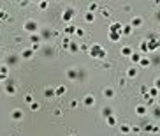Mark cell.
<instances>
[{"mask_svg":"<svg viewBox=\"0 0 160 136\" xmlns=\"http://www.w3.org/2000/svg\"><path fill=\"white\" fill-rule=\"evenodd\" d=\"M97 11H99V4H97V2H92V4L88 6V12H93L95 14Z\"/></svg>","mask_w":160,"mask_h":136,"instance_id":"ab89813d","label":"cell"},{"mask_svg":"<svg viewBox=\"0 0 160 136\" xmlns=\"http://www.w3.org/2000/svg\"><path fill=\"white\" fill-rule=\"evenodd\" d=\"M2 11H4V9H2V7H0V12H2Z\"/></svg>","mask_w":160,"mask_h":136,"instance_id":"be15d7a7","label":"cell"},{"mask_svg":"<svg viewBox=\"0 0 160 136\" xmlns=\"http://www.w3.org/2000/svg\"><path fill=\"white\" fill-rule=\"evenodd\" d=\"M151 64H153V62H151V59H148V57H143V59H141V62H139V65H137V67L148 69V67H151Z\"/></svg>","mask_w":160,"mask_h":136,"instance_id":"7402d4cb","label":"cell"},{"mask_svg":"<svg viewBox=\"0 0 160 136\" xmlns=\"http://www.w3.org/2000/svg\"><path fill=\"white\" fill-rule=\"evenodd\" d=\"M77 106H79V101H77V99H72V101H71V108L76 110Z\"/></svg>","mask_w":160,"mask_h":136,"instance_id":"f907efd6","label":"cell"},{"mask_svg":"<svg viewBox=\"0 0 160 136\" xmlns=\"http://www.w3.org/2000/svg\"><path fill=\"white\" fill-rule=\"evenodd\" d=\"M102 96H104V99H115L116 90L113 87H104L102 88Z\"/></svg>","mask_w":160,"mask_h":136,"instance_id":"8fae6325","label":"cell"},{"mask_svg":"<svg viewBox=\"0 0 160 136\" xmlns=\"http://www.w3.org/2000/svg\"><path fill=\"white\" fill-rule=\"evenodd\" d=\"M153 87H155V88H158V90H160V76H157V78L153 80Z\"/></svg>","mask_w":160,"mask_h":136,"instance_id":"c3c4849f","label":"cell"},{"mask_svg":"<svg viewBox=\"0 0 160 136\" xmlns=\"http://www.w3.org/2000/svg\"><path fill=\"white\" fill-rule=\"evenodd\" d=\"M148 94H149V97L157 99V97L160 96V90H158V88H155L153 85H151V87H149V90H148Z\"/></svg>","mask_w":160,"mask_h":136,"instance_id":"f546056e","label":"cell"},{"mask_svg":"<svg viewBox=\"0 0 160 136\" xmlns=\"http://www.w3.org/2000/svg\"><path fill=\"white\" fill-rule=\"evenodd\" d=\"M74 37H84V30L81 27L76 28V34H74Z\"/></svg>","mask_w":160,"mask_h":136,"instance_id":"ee69618b","label":"cell"},{"mask_svg":"<svg viewBox=\"0 0 160 136\" xmlns=\"http://www.w3.org/2000/svg\"><path fill=\"white\" fill-rule=\"evenodd\" d=\"M25 103H28V104L33 103V96H32V94H25Z\"/></svg>","mask_w":160,"mask_h":136,"instance_id":"bcb514c9","label":"cell"},{"mask_svg":"<svg viewBox=\"0 0 160 136\" xmlns=\"http://www.w3.org/2000/svg\"><path fill=\"white\" fill-rule=\"evenodd\" d=\"M53 113H55V117H62V110H55Z\"/></svg>","mask_w":160,"mask_h":136,"instance_id":"680465c9","label":"cell"},{"mask_svg":"<svg viewBox=\"0 0 160 136\" xmlns=\"http://www.w3.org/2000/svg\"><path fill=\"white\" fill-rule=\"evenodd\" d=\"M0 67H2V64H0Z\"/></svg>","mask_w":160,"mask_h":136,"instance_id":"03108f58","label":"cell"},{"mask_svg":"<svg viewBox=\"0 0 160 136\" xmlns=\"http://www.w3.org/2000/svg\"><path fill=\"white\" fill-rule=\"evenodd\" d=\"M67 136H76V133H69V134H67Z\"/></svg>","mask_w":160,"mask_h":136,"instance_id":"6125c7cd","label":"cell"},{"mask_svg":"<svg viewBox=\"0 0 160 136\" xmlns=\"http://www.w3.org/2000/svg\"><path fill=\"white\" fill-rule=\"evenodd\" d=\"M32 49H33V51H39V49H41V43H39V44H32Z\"/></svg>","mask_w":160,"mask_h":136,"instance_id":"11a10c76","label":"cell"},{"mask_svg":"<svg viewBox=\"0 0 160 136\" xmlns=\"http://www.w3.org/2000/svg\"><path fill=\"white\" fill-rule=\"evenodd\" d=\"M155 18H157V20H160V11H157V12H155Z\"/></svg>","mask_w":160,"mask_h":136,"instance_id":"91938a15","label":"cell"},{"mask_svg":"<svg viewBox=\"0 0 160 136\" xmlns=\"http://www.w3.org/2000/svg\"><path fill=\"white\" fill-rule=\"evenodd\" d=\"M76 25L74 23H71V25H65L63 27V34H65L67 37H74V34H76Z\"/></svg>","mask_w":160,"mask_h":136,"instance_id":"7c38bea8","label":"cell"},{"mask_svg":"<svg viewBox=\"0 0 160 136\" xmlns=\"http://www.w3.org/2000/svg\"><path fill=\"white\" fill-rule=\"evenodd\" d=\"M157 104H158V106H160V96H158V97H157Z\"/></svg>","mask_w":160,"mask_h":136,"instance_id":"94428289","label":"cell"},{"mask_svg":"<svg viewBox=\"0 0 160 136\" xmlns=\"http://www.w3.org/2000/svg\"><path fill=\"white\" fill-rule=\"evenodd\" d=\"M33 55H35V51H33L32 48H25L19 51V57H21V60H32Z\"/></svg>","mask_w":160,"mask_h":136,"instance_id":"ba28073f","label":"cell"},{"mask_svg":"<svg viewBox=\"0 0 160 136\" xmlns=\"http://www.w3.org/2000/svg\"><path fill=\"white\" fill-rule=\"evenodd\" d=\"M76 14H77V11L74 9V7H65V9L62 11V21L67 23V25H71V23L74 21Z\"/></svg>","mask_w":160,"mask_h":136,"instance_id":"3957f363","label":"cell"},{"mask_svg":"<svg viewBox=\"0 0 160 136\" xmlns=\"http://www.w3.org/2000/svg\"><path fill=\"white\" fill-rule=\"evenodd\" d=\"M30 110H32V111H39V110H41V104H39L37 101H33V103L30 104Z\"/></svg>","mask_w":160,"mask_h":136,"instance_id":"f6af8a7d","label":"cell"},{"mask_svg":"<svg viewBox=\"0 0 160 136\" xmlns=\"http://www.w3.org/2000/svg\"><path fill=\"white\" fill-rule=\"evenodd\" d=\"M136 115L137 117H146L148 115V106L146 104H137L136 106Z\"/></svg>","mask_w":160,"mask_h":136,"instance_id":"4fadbf2b","label":"cell"},{"mask_svg":"<svg viewBox=\"0 0 160 136\" xmlns=\"http://www.w3.org/2000/svg\"><path fill=\"white\" fill-rule=\"evenodd\" d=\"M143 57H144V55L141 53V51H134V53L130 55V62H132V65H139V62H141Z\"/></svg>","mask_w":160,"mask_h":136,"instance_id":"2e32d148","label":"cell"},{"mask_svg":"<svg viewBox=\"0 0 160 136\" xmlns=\"http://www.w3.org/2000/svg\"><path fill=\"white\" fill-rule=\"evenodd\" d=\"M120 53H122L123 57H128V59H130V55L134 53V49H132V46H123V48H122V51H120Z\"/></svg>","mask_w":160,"mask_h":136,"instance_id":"4316f807","label":"cell"},{"mask_svg":"<svg viewBox=\"0 0 160 136\" xmlns=\"http://www.w3.org/2000/svg\"><path fill=\"white\" fill-rule=\"evenodd\" d=\"M37 7H39V11H46V9L50 7V2H48V0H41L37 4Z\"/></svg>","mask_w":160,"mask_h":136,"instance_id":"e575fe53","label":"cell"},{"mask_svg":"<svg viewBox=\"0 0 160 136\" xmlns=\"http://www.w3.org/2000/svg\"><path fill=\"white\" fill-rule=\"evenodd\" d=\"M0 20H2V21H7V20H11V14L7 11H2L0 12Z\"/></svg>","mask_w":160,"mask_h":136,"instance_id":"b9f144b4","label":"cell"},{"mask_svg":"<svg viewBox=\"0 0 160 136\" xmlns=\"http://www.w3.org/2000/svg\"><path fill=\"white\" fill-rule=\"evenodd\" d=\"M151 133H155V134H158V133H160V125L157 124V122L153 124V131H151Z\"/></svg>","mask_w":160,"mask_h":136,"instance_id":"f5cc1de1","label":"cell"},{"mask_svg":"<svg viewBox=\"0 0 160 136\" xmlns=\"http://www.w3.org/2000/svg\"><path fill=\"white\" fill-rule=\"evenodd\" d=\"M128 25L136 30V28H141L144 25V20H143V16H132L130 18V21H128Z\"/></svg>","mask_w":160,"mask_h":136,"instance_id":"8992f818","label":"cell"},{"mask_svg":"<svg viewBox=\"0 0 160 136\" xmlns=\"http://www.w3.org/2000/svg\"><path fill=\"white\" fill-rule=\"evenodd\" d=\"M122 28H123V23H120V21H111L109 23V32H120L122 34Z\"/></svg>","mask_w":160,"mask_h":136,"instance_id":"9a60e30c","label":"cell"},{"mask_svg":"<svg viewBox=\"0 0 160 136\" xmlns=\"http://www.w3.org/2000/svg\"><path fill=\"white\" fill-rule=\"evenodd\" d=\"M84 21H86V23H93L95 21V14L86 11V12H84Z\"/></svg>","mask_w":160,"mask_h":136,"instance_id":"836d02e7","label":"cell"},{"mask_svg":"<svg viewBox=\"0 0 160 136\" xmlns=\"http://www.w3.org/2000/svg\"><path fill=\"white\" fill-rule=\"evenodd\" d=\"M88 49H90L88 44H79V51H84V53H88Z\"/></svg>","mask_w":160,"mask_h":136,"instance_id":"7dc6e473","label":"cell"},{"mask_svg":"<svg viewBox=\"0 0 160 136\" xmlns=\"http://www.w3.org/2000/svg\"><path fill=\"white\" fill-rule=\"evenodd\" d=\"M11 136H16V134H11Z\"/></svg>","mask_w":160,"mask_h":136,"instance_id":"e7e4bbea","label":"cell"},{"mask_svg":"<svg viewBox=\"0 0 160 136\" xmlns=\"http://www.w3.org/2000/svg\"><path fill=\"white\" fill-rule=\"evenodd\" d=\"M44 57H48V59H53V57H55V49L51 48V46L44 48Z\"/></svg>","mask_w":160,"mask_h":136,"instance_id":"8d00e7d4","label":"cell"},{"mask_svg":"<svg viewBox=\"0 0 160 136\" xmlns=\"http://www.w3.org/2000/svg\"><path fill=\"white\" fill-rule=\"evenodd\" d=\"M65 80H69V82H77V69L76 67H69V69H67Z\"/></svg>","mask_w":160,"mask_h":136,"instance_id":"52a82bcc","label":"cell"},{"mask_svg":"<svg viewBox=\"0 0 160 136\" xmlns=\"http://www.w3.org/2000/svg\"><path fill=\"white\" fill-rule=\"evenodd\" d=\"M153 124H155V122H149V124H146V125H144V131L151 133V131H153Z\"/></svg>","mask_w":160,"mask_h":136,"instance_id":"681fc988","label":"cell"},{"mask_svg":"<svg viewBox=\"0 0 160 136\" xmlns=\"http://www.w3.org/2000/svg\"><path fill=\"white\" fill-rule=\"evenodd\" d=\"M151 115H153V120H155V122H160V106H158V104L153 108V113H151Z\"/></svg>","mask_w":160,"mask_h":136,"instance_id":"1f68e13d","label":"cell"},{"mask_svg":"<svg viewBox=\"0 0 160 136\" xmlns=\"http://www.w3.org/2000/svg\"><path fill=\"white\" fill-rule=\"evenodd\" d=\"M4 94L9 96V97H12V96H16L18 94V87L14 85V83H11V82H6V85H4Z\"/></svg>","mask_w":160,"mask_h":136,"instance_id":"5b68a950","label":"cell"},{"mask_svg":"<svg viewBox=\"0 0 160 136\" xmlns=\"http://www.w3.org/2000/svg\"><path fill=\"white\" fill-rule=\"evenodd\" d=\"M127 80L128 78H122V80L118 82V85H120V87H127Z\"/></svg>","mask_w":160,"mask_h":136,"instance_id":"db71d44e","label":"cell"},{"mask_svg":"<svg viewBox=\"0 0 160 136\" xmlns=\"http://www.w3.org/2000/svg\"><path fill=\"white\" fill-rule=\"evenodd\" d=\"M141 133V127L139 125H132V134H139Z\"/></svg>","mask_w":160,"mask_h":136,"instance_id":"816d5d0a","label":"cell"},{"mask_svg":"<svg viewBox=\"0 0 160 136\" xmlns=\"http://www.w3.org/2000/svg\"><path fill=\"white\" fill-rule=\"evenodd\" d=\"M118 129H120L122 134H130V133H132V125L130 124H120L118 125Z\"/></svg>","mask_w":160,"mask_h":136,"instance_id":"44dd1931","label":"cell"},{"mask_svg":"<svg viewBox=\"0 0 160 136\" xmlns=\"http://www.w3.org/2000/svg\"><path fill=\"white\" fill-rule=\"evenodd\" d=\"M106 57H107V49H106V48H102V51H100V53L97 55V60H104Z\"/></svg>","mask_w":160,"mask_h":136,"instance_id":"7bdbcfd3","label":"cell"},{"mask_svg":"<svg viewBox=\"0 0 160 136\" xmlns=\"http://www.w3.org/2000/svg\"><path fill=\"white\" fill-rule=\"evenodd\" d=\"M44 97H46V99L56 97V96H55V88H53V87H46V88H44Z\"/></svg>","mask_w":160,"mask_h":136,"instance_id":"cb8c5ba5","label":"cell"},{"mask_svg":"<svg viewBox=\"0 0 160 136\" xmlns=\"http://www.w3.org/2000/svg\"><path fill=\"white\" fill-rule=\"evenodd\" d=\"M72 41H74L72 37H63V39H62V48H63V49H69V46H71Z\"/></svg>","mask_w":160,"mask_h":136,"instance_id":"d6a6232c","label":"cell"},{"mask_svg":"<svg viewBox=\"0 0 160 136\" xmlns=\"http://www.w3.org/2000/svg\"><path fill=\"white\" fill-rule=\"evenodd\" d=\"M65 94H67V87H65V85H60V87L55 88V96H56V97H63Z\"/></svg>","mask_w":160,"mask_h":136,"instance_id":"603a6c76","label":"cell"},{"mask_svg":"<svg viewBox=\"0 0 160 136\" xmlns=\"http://www.w3.org/2000/svg\"><path fill=\"white\" fill-rule=\"evenodd\" d=\"M132 32H134V28L128 25V23H123V28H122V34L123 35H132Z\"/></svg>","mask_w":160,"mask_h":136,"instance_id":"d4e9b609","label":"cell"},{"mask_svg":"<svg viewBox=\"0 0 160 136\" xmlns=\"http://www.w3.org/2000/svg\"><path fill=\"white\" fill-rule=\"evenodd\" d=\"M53 32L55 30H51V28H41L39 35H41V39H50V37H53Z\"/></svg>","mask_w":160,"mask_h":136,"instance_id":"ac0fdd59","label":"cell"},{"mask_svg":"<svg viewBox=\"0 0 160 136\" xmlns=\"http://www.w3.org/2000/svg\"><path fill=\"white\" fill-rule=\"evenodd\" d=\"M107 37H109L111 43H118V41H122L123 35L120 32H109V34H107Z\"/></svg>","mask_w":160,"mask_h":136,"instance_id":"ffe728a7","label":"cell"},{"mask_svg":"<svg viewBox=\"0 0 160 136\" xmlns=\"http://www.w3.org/2000/svg\"><path fill=\"white\" fill-rule=\"evenodd\" d=\"M83 106H86V108H92V106H95V96L93 94H86L83 97Z\"/></svg>","mask_w":160,"mask_h":136,"instance_id":"30bf717a","label":"cell"},{"mask_svg":"<svg viewBox=\"0 0 160 136\" xmlns=\"http://www.w3.org/2000/svg\"><path fill=\"white\" fill-rule=\"evenodd\" d=\"M27 6H28L27 0H21V2H19V7H27Z\"/></svg>","mask_w":160,"mask_h":136,"instance_id":"6f0895ef","label":"cell"},{"mask_svg":"<svg viewBox=\"0 0 160 136\" xmlns=\"http://www.w3.org/2000/svg\"><path fill=\"white\" fill-rule=\"evenodd\" d=\"M113 115H115V110L111 108V106H104V108L100 110V117H102V119H107V117H113Z\"/></svg>","mask_w":160,"mask_h":136,"instance_id":"5bb4252c","label":"cell"},{"mask_svg":"<svg viewBox=\"0 0 160 136\" xmlns=\"http://www.w3.org/2000/svg\"><path fill=\"white\" fill-rule=\"evenodd\" d=\"M86 78H88L86 69H77V82H83V80H86Z\"/></svg>","mask_w":160,"mask_h":136,"instance_id":"484cf974","label":"cell"},{"mask_svg":"<svg viewBox=\"0 0 160 136\" xmlns=\"http://www.w3.org/2000/svg\"><path fill=\"white\" fill-rule=\"evenodd\" d=\"M23 30L27 34H39V30H41V25H39L37 20H27V21L23 23Z\"/></svg>","mask_w":160,"mask_h":136,"instance_id":"7a4b0ae2","label":"cell"},{"mask_svg":"<svg viewBox=\"0 0 160 136\" xmlns=\"http://www.w3.org/2000/svg\"><path fill=\"white\" fill-rule=\"evenodd\" d=\"M69 53H79V44L76 41H72L71 46H69Z\"/></svg>","mask_w":160,"mask_h":136,"instance_id":"4dcf8cb0","label":"cell"},{"mask_svg":"<svg viewBox=\"0 0 160 136\" xmlns=\"http://www.w3.org/2000/svg\"><path fill=\"white\" fill-rule=\"evenodd\" d=\"M148 90H149L148 85H141V88H139V94L144 97V96H148Z\"/></svg>","mask_w":160,"mask_h":136,"instance_id":"60d3db41","label":"cell"},{"mask_svg":"<svg viewBox=\"0 0 160 136\" xmlns=\"http://www.w3.org/2000/svg\"><path fill=\"white\" fill-rule=\"evenodd\" d=\"M144 41H146V44H148V51H149V53H155V51H158V49H160V35L149 34Z\"/></svg>","mask_w":160,"mask_h":136,"instance_id":"6da1fadb","label":"cell"},{"mask_svg":"<svg viewBox=\"0 0 160 136\" xmlns=\"http://www.w3.org/2000/svg\"><path fill=\"white\" fill-rule=\"evenodd\" d=\"M139 51H141V53H149L148 51V44H146V41H141V43H139Z\"/></svg>","mask_w":160,"mask_h":136,"instance_id":"74e56055","label":"cell"},{"mask_svg":"<svg viewBox=\"0 0 160 136\" xmlns=\"http://www.w3.org/2000/svg\"><path fill=\"white\" fill-rule=\"evenodd\" d=\"M144 104H146V106H148V108H149V106H155V104H157V99H153V97H149V94H148V96H144Z\"/></svg>","mask_w":160,"mask_h":136,"instance_id":"f1b7e54d","label":"cell"},{"mask_svg":"<svg viewBox=\"0 0 160 136\" xmlns=\"http://www.w3.org/2000/svg\"><path fill=\"white\" fill-rule=\"evenodd\" d=\"M106 124L109 125V127H116V125H118V120H116V115H113V117H107V119H106Z\"/></svg>","mask_w":160,"mask_h":136,"instance_id":"83f0119b","label":"cell"},{"mask_svg":"<svg viewBox=\"0 0 160 136\" xmlns=\"http://www.w3.org/2000/svg\"><path fill=\"white\" fill-rule=\"evenodd\" d=\"M111 62H104V64H102V67H104V69H111Z\"/></svg>","mask_w":160,"mask_h":136,"instance_id":"9f6ffc18","label":"cell"},{"mask_svg":"<svg viewBox=\"0 0 160 136\" xmlns=\"http://www.w3.org/2000/svg\"><path fill=\"white\" fill-rule=\"evenodd\" d=\"M102 51V46L100 44H97V43H93L92 46H90V49H88V55L92 57V59H97V55Z\"/></svg>","mask_w":160,"mask_h":136,"instance_id":"9c48e42d","label":"cell"},{"mask_svg":"<svg viewBox=\"0 0 160 136\" xmlns=\"http://www.w3.org/2000/svg\"><path fill=\"white\" fill-rule=\"evenodd\" d=\"M23 119V111L19 108H14L11 111V120H14V122H19V120Z\"/></svg>","mask_w":160,"mask_h":136,"instance_id":"e0dca14e","label":"cell"},{"mask_svg":"<svg viewBox=\"0 0 160 136\" xmlns=\"http://www.w3.org/2000/svg\"><path fill=\"white\" fill-rule=\"evenodd\" d=\"M125 74H127L128 80H134V78L137 76V65H132V67H128Z\"/></svg>","mask_w":160,"mask_h":136,"instance_id":"d6986e66","label":"cell"},{"mask_svg":"<svg viewBox=\"0 0 160 136\" xmlns=\"http://www.w3.org/2000/svg\"><path fill=\"white\" fill-rule=\"evenodd\" d=\"M19 53H7L6 55V60H4V64L7 65V67H14V65L19 64Z\"/></svg>","mask_w":160,"mask_h":136,"instance_id":"277c9868","label":"cell"},{"mask_svg":"<svg viewBox=\"0 0 160 136\" xmlns=\"http://www.w3.org/2000/svg\"><path fill=\"white\" fill-rule=\"evenodd\" d=\"M100 14H102V18H106V20L111 18V11L107 9V7H102V9H100Z\"/></svg>","mask_w":160,"mask_h":136,"instance_id":"f35d334b","label":"cell"},{"mask_svg":"<svg viewBox=\"0 0 160 136\" xmlns=\"http://www.w3.org/2000/svg\"><path fill=\"white\" fill-rule=\"evenodd\" d=\"M28 39H30V43H32V44H39V43H41V41H42L39 34H32V35H30V37H28Z\"/></svg>","mask_w":160,"mask_h":136,"instance_id":"d590c367","label":"cell"}]
</instances>
